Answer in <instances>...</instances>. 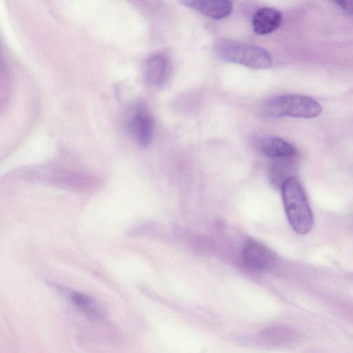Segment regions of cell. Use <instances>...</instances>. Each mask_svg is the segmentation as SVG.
Here are the masks:
<instances>
[{
	"label": "cell",
	"instance_id": "3957f363",
	"mask_svg": "<svg viewBox=\"0 0 353 353\" xmlns=\"http://www.w3.org/2000/svg\"><path fill=\"white\" fill-rule=\"evenodd\" d=\"M219 56L224 61L254 69H266L272 64L268 51L261 47L241 42H228L218 49Z\"/></svg>",
	"mask_w": 353,
	"mask_h": 353
},
{
	"label": "cell",
	"instance_id": "5b68a950",
	"mask_svg": "<svg viewBox=\"0 0 353 353\" xmlns=\"http://www.w3.org/2000/svg\"><path fill=\"white\" fill-rule=\"evenodd\" d=\"M170 71V63L168 59L161 54H155L149 57L143 67L145 81L155 87L162 86L166 83Z\"/></svg>",
	"mask_w": 353,
	"mask_h": 353
},
{
	"label": "cell",
	"instance_id": "8992f818",
	"mask_svg": "<svg viewBox=\"0 0 353 353\" xmlns=\"http://www.w3.org/2000/svg\"><path fill=\"white\" fill-rule=\"evenodd\" d=\"M181 3L211 19L219 20L229 16L233 3L228 0H183Z\"/></svg>",
	"mask_w": 353,
	"mask_h": 353
},
{
	"label": "cell",
	"instance_id": "7a4b0ae2",
	"mask_svg": "<svg viewBox=\"0 0 353 353\" xmlns=\"http://www.w3.org/2000/svg\"><path fill=\"white\" fill-rule=\"evenodd\" d=\"M322 112L321 104L305 95L289 94L272 99L265 106L264 113L270 117L312 119Z\"/></svg>",
	"mask_w": 353,
	"mask_h": 353
},
{
	"label": "cell",
	"instance_id": "8fae6325",
	"mask_svg": "<svg viewBox=\"0 0 353 353\" xmlns=\"http://www.w3.org/2000/svg\"><path fill=\"white\" fill-rule=\"evenodd\" d=\"M337 4L341 9L347 12V13L353 15V0H340L336 1Z\"/></svg>",
	"mask_w": 353,
	"mask_h": 353
},
{
	"label": "cell",
	"instance_id": "52a82bcc",
	"mask_svg": "<svg viewBox=\"0 0 353 353\" xmlns=\"http://www.w3.org/2000/svg\"><path fill=\"white\" fill-rule=\"evenodd\" d=\"M282 21L281 13L276 9L263 7L254 13L252 26L254 32L259 35H265L275 31Z\"/></svg>",
	"mask_w": 353,
	"mask_h": 353
},
{
	"label": "cell",
	"instance_id": "6da1fadb",
	"mask_svg": "<svg viewBox=\"0 0 353 353\" xmlns=\"http://www.w3.org/2000/svg\"><path fill=\"white\" fill-rule=\"evenodd\" d=\"M285 213L293 230L300 234L308 233L313 225V216L299 181L295 176L281 185Z\"/></svg>",
	"mask_w": 353,
	"mask_h": 353
},
{
	"label": "cell",
	"instance_id": "30bf717a",
	"mask_svg": "<svg viewBox=\"0 0 353 353\" xmlns=\"http://www.w3.org/2000/svg\"><path fill=\"white\" fill-rule=\"evenodd\" d=\"M71 299L78 308L89 316L99 318L102 315L103 309L99 304L90 296L76 292L71 294Z\"/></svg>",
	"mask_w": 353,
	"mask_h": 353
},
{
	"label": "cell",
	"instance_id": "ba28073f",
	"mask_svg": "<svg viewBox=\"0 0 353 353\" xmlns=\"http://www.w3.org/2000/svg\"><path fill=\"white\" fill-rule=\"evenodd\" d=\"M261 151L265 156L276 159L294 157L295 148L285 140L274 137L263 139L259 143Z\"/></svg>",
	"mask_w": 353,
	"mask_h": 353
},
{
	"label": "cell",
	"instance_id": "9c48e42d",
	"mask_svg": "<svg viewBox=\"0 0 353 353\" xmlns=\"http://www.w3.org/2000/svg\"><path fill=\"white\" fill-rule=\"evenodd\" d=\"M243 258L246 266L254 270L265 269L269 261V254L261 244L255 241L246 243L243 250Z\"/></svg>",
	"mask_w": 353,
	"mask_h": 353
},
{
	"label": "cell",
	"instance_id": "277c9868",
	"mask_svg": "<svg viewBox=\"0 0 353 353\" xmlns=\"http://www.w3.org/2000/svg\"><path fill=\"white\" fill-rule=\"evenodd\" d=\"M128 123L139 145L143 147L150 145L153 137L154 120L145 105H138L134 108Z\"/></svg>",
	"mask_w": 353,
	"mask_h": 353
}]
</instances>
